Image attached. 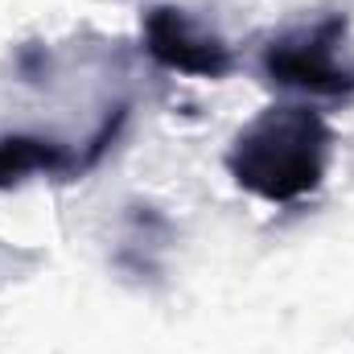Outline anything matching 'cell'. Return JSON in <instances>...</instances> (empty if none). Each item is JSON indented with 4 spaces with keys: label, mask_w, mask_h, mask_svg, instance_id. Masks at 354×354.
<instances>
[{
    "label": "cell",
    "mask_w": 354,
    "mask_h": 354,
    "mask_svg": "<svg viewBox=\"0 0 354 354\" xmlns=\"http://www.w3.org/2000/svg\"><path fill=\"white\" fill-rule=\"evenodd\" d=\"M260 79L276 91H292L305 99H354V54L351 17L322 12L313 21L284 25L260 46Z\"/></svg>",
    "instance_id": "7a4b0ae2"
},
{
    "label": "cell",
    "mask_w": 354,
    "mask_h": 354,
    "mask_svg": "<svg viewBox=\"0 0 354 354\" xmlns=\"http://www.w3.org/2000/svg\"><path fill=\"white\" fill-rule=\"evenodd\" d=\"M223 161L239 189L288 206L322 189L334 161V128L309 103H272L235 132Z\"/></svg>",
    "instance_id": "6da1fadb"
},
{
    "label": "cell",
    "mask_w": 354,
    "mask_h": 354,
    "mask_svg": "<svg viewBox=\"0 0 354 354\" xmlns=\"http://www.w3.org/2000/svg\"><path fill=\"white\" fill-rule=\"evenodd\" d=\"M140 37H145L149 58L157 66H165V71H177V75L218 83L239 62L235 50L227 46V37L214 33L206 21H198L181 4H153L140 17Z\"/></svg>",
    "instance_id": "3957f363"
}]
</instances>
